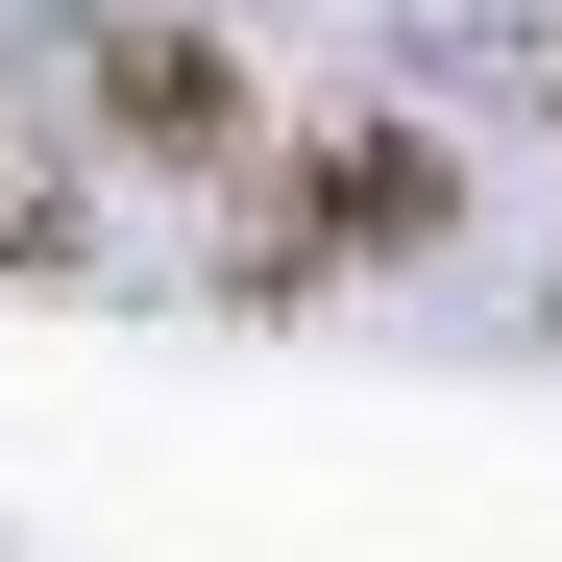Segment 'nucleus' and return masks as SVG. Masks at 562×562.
<instances>
[{
	"instance_id": "1",
	"label": "nucleus",
	"mask_w": 562,
	"mask_h": 562,
	"mask_svg": "<svg viewBox=\"0 0 562 562\" xmlns=\"http://www.w3.org/2000/svg\"><path fill=\"white\" fill-rule=\"evenodd\" d=\"M74 74H99V123H123V147H245V74H221L196 25H99Z\"/></svg>"
},
{
	"instance_id": "2",
	"label": "nucleus",
	"mask_w": 562,
	"mask_h": 562,
	"mask_svg": "<svg viewBox=\"0 0 562 562\" xmlns=\"http://www.w3.org/2000/svg\"><path fill=\"white\" fill-rule=\"evenodd\" d=\"M318 221H342V245H440V147H392V123H367V147L318 171Z\"/></svg>"
}]
</instances>
